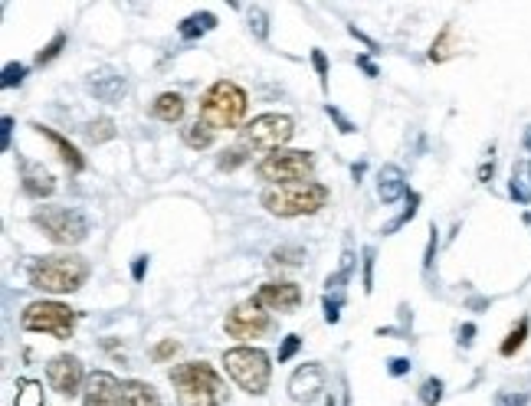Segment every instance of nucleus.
<instances>
[{
  "mask_svg": "<svg viewBox=\"0 0 531 406\" xmlns=\"http://www.w3.org/2000/svg\"><path fill=\"white\" fill-rule=\"evenodd\" d=\"M171 384L181 406H227V384L204 361L177 363L171 371Z\"/></svg>",
  "mask_w": 531,
  "mask_h": 406,
  "instance_id": "1",
  "label": "nucleus"
},
{
  "mask_svg": "<svg viewBox=\"0 0 531 406\" xmlns=\"http://www.w3.org/2000/svg\"><path fill=\"white\" fill-rule=\"evenodd\" d=\"M89 262L73 253H56V256L36 259L30 266V285L50 295H69L86 285Z\"/></svg>",
  "mask_w": 531,
  "mask_h": 406,
  "instance_id": "2",
  "label": "nucleus"
},
{
  "mask_svg": "<svg viewBox=\"0 0 531 406\" xmlns=\"http://www.w3.org/2000/svg\"><path fill=\"white\" fill-rule=\"evenodd\" d=\"M260 203L272 216H308L318 214L328 203V187L315 181L285 183V187H266Z\"/></svg>",
  "mask_w": 531,
  "mask_h": 406,
  "instance_id": "3",
  "label": "nucleus"
},
{
  "mask_svg": "<svg viewBox=\"0 0 531 406\" xmlns=\"http://www.w3.org/2000/svg\"><path fill=\"white\" fill-rule=\"evenodd\" d=\"M246 92L230 82V79H220L214 86L207 89L200 96V121H207L214 131L223 129H239V121L246 115Z\"/></svg>",
  "mask_w": 531,
  "mask_h": 406,
  "instance_id": "4",
  "label": "nucleus"
},
{
  "mask_svg": "<svg viewBox=\"0 0 531 406\" xmlns=\"http://www.w3.org/2000/svg\"><path fill=\"white\" fill-rule=\"evenodd\" d=\"M223 367H227L230 380H233L239 390H246V394L253 396L266 394L269 377H272V363L266 351H260V347H230V351L223 354Z\"/></svg>",
  "mask_w": 531,
  "mask_h": 406,
  "instance_id": "5",
  "label": "nucleus"
},
{
  "mask_svg": "<svg viewBox=\"0 0 531 406\" xmlns=\"http://www.w3.org/2000/svg\"><path fill=\"white\" fill-rule=\"evenodd\" d=\"M33 226L43 230V236L53 239L56 246H76L89 236L86 214H79L73 207H40L33 214Z\"/></svg>",
  "mask_w": 531,
  "mask_h": 406,
  "instance_id": "6",
  "label": "nucleus"
},
{
  "mask_svg": "<svg viewBox=\"0 0 531 406\" xmlns=\"http://www.w3.org/2000/svg\"><path fill=\"white\" fill-rule=\"evenodd\" d=\"M295 135V125L289 115H279V112H266V115H256L250 125L239 129V148L246 151H282V144Z\"/></svg>",
  "mask_w": 531,
  "mask_h": 406,
  "instance_id": "7",
  "label": "nucleus"
},
{
  "mask_svg": "<svg viewBox=\"0 0 531 406\" xmlns=\"http://www.w3.org/2000/svg\"><path fill=\"white\" fill-rule=\"evenodd\" d=\"M20 328L33 334H53L66 341L76 328V311L63 301H30L20 315Z\"/></svg>",
  "mask_w": 531,
  "mask_h": 406,
  "instance_id": "8",
  "label": "nucleus"
},
{
  "mask_svg": "<svg viewBox=\"0 0 531 406\" xmlns=\"http://www.w3.org/2000/svg\"><path fill=\"white\" fill-rule=\"evenodd\" d=\"M260 177L272 181V187H285V183H302L305 177H312L315 158L312 151H276L260 160Z\"/></svg>",
  "mask_w": 531,
  "mask_h": 406,
  "instance_id": "9",
  "label": "nucleus"
},
{
  "mask_svg": "<svg viewBox=\"0 0 531 406\" xmlns=\"http://www.w3.org/2000/svg\"><path fill=\"white\" fill-rule=\"evenodd\" d=\"M272 328L269 311H262V305L256 299L239 301L237 308L230 311L227 321H223V332L230 338H239V341H250V338H262V334Z\"/></svg>",
  "mask_w": 531,
  "mask_h": 406,
  "instance_id": "10",
  "label": "nucleus"
},
{
  "mask_svg": "<svg viewBox=\"0 0 531 406\" xmlns=\"http://www.w3.org/2000/svg\"><path fill=\"white\" fill-rule=\"evenodd\" d=\"M46 380L59 396H76L82 386V363L73 354H59L46 363Z\"/></svg>",
  "mask_w": 531,
  "mask_h": 406,
  "instance_id": "11",
  "label": "nucleus"
},
{
  "mask_svg": "<svg viewBox=\"0 0 531 406\" xmlns=\"http://www.w3.org/2000/svg\"><path fill=\"white\" fill-rule=\"evenodd\" d=\"M325 390V367L322 363H302L293 377H289V396L295 403H315Z\"/></svg>",
  "mask_w": 531,
  "mask_h": 406,
  "instance_id": "12",
  "label": "nucleus"
},
{
  "mask_svg": "<svg viewBox=\"0 0 531 406\" xmlns=\"http://www.w3.org/2000/svg\"><path fill=\"white\" fill-rule=\"evenodd\" d=\"M253 299L260 301L262 308L279 311V315H293L302 305V292H299L295 282H266V285H260V292Z\"/></svg>",
  "mask_w": 531,
  "mask_h": 406,
  "instance_id": "13",
  "label": "nucleus"
},
{
  "mask_svg": "<svg viewBox=\"0 0 531 406\" xmlns=\"http://www.w3.org/2000/svg\"><path fill=\"white\" fill-rule=\"evenodd\" d=\"M119 400H121V384L115 374H109V371H96V374L86 377V396H82V406H119Z\"/></svg>",
  "mask_w": 531,
  "mask_h": 406,
  "instance_id": "14",
  "label": "nucleus"
},
{
  "mask_svg": "<svg viewBox=\"0 0 531 406\" xmlns=\"http://www.w3.org/2000/svg\"><path fill=\"white\" fill-rule=\"evenodd\" d=\"M86 89L98 98V102L115 105V102L125 96V89H129V86H125V75H119L115 69H109V66H102V69H96V73L89 75Z\"/></svg>",
  "mask_w": 531,
  "mask_h": 406,
  "instance_id": "15",
  "label": "nucleus"
},
{
  "mask_svg": "<svg viewBox=\"0 0 531 406\" xmlns=\"http://www.w3.org/2000/svg\"><path fill=\"white\" fill-rule=\"evenodd\" d=\"M20 181H23V193L33 197V200L53 197V191H56L53 174L46 171L43 164H33V160H20Z\"/></svg>",
  "mask_w": 531,
  "mask_h": 406,
  "instance_id": "16",
  "label": "nucleus"
},
{
  "mask_svg": "<svg viewBox=\"0 0 531 406\" xmlns=\"http://www.w3.org/2000/svg\"><path fill=\"white\" fill-rule=\"evenodd\" d=\"M378 197L384 203H397L407 197V174L397 164H384L378 171Z\"/></svg>",
  "mask_w": 531,
  "mask_h": 406,
  "instance_id": "17",
  "label": "nucleus"
},
{
  "mask_svg": "<svg viewBox=\"0 0 531 406\" xmlns=\"http://www.w3.org/2000/svg\"><path fill=\"white\" fill-rule=\"evenodd\" d=\"M33 131H36V135H43V138L50 141L56 151H59V158H63V164L69 168V171H73V174L86 171V158H82V154H79V148H73V144H69L63 135H56V131L46 129V125H33Z\"/></svg>",
  "mask_w": 531,
  "mask_h": 406,
  "instance_id": "18",
  "label": "nucleus"
},
{
  "mask_svg": "<svg viewBox=\"0 0 531 406\" xmlns=\"http://www.w3.org/2000/svg\"><path fill=\"white\" fill-rule=\"evenodd\" d=\"M119 406H161L158 394L152 384H141V380H125L121 384V400Z\"/></svg>",
  "mask_w": 531,
  "mask_h": 406,
  "instance_id": "19",
  "label": "nucleus"
},
{
  "mask_svg": "<svg viewBox=\"0 0 531 406\" xmlns=\"http://www.w3.org/2000/svg\"><path fill=\"white\" fill-rule=\"evenodd\" d=\"M214 27H217V17H214V13H191L187 20H181L177 33H181L184 43H194V40H200L204 33L214 30Z\"/></svg>",
  "mask_w": 531,
  "mask_h": 406,
  "instance_id": "20",
  "label": "nucleus"
},
{
  "mask_svg": "<svg viewBox=\"0 0 531 406\" xmlns=\"http://www.w3.org/2000/svg\"><path fill=\"white\" fill-rule=\"evenodd\" d=\"M509 193L515 203H531V160H519L511 168Z\"/></svg>",
  "mask_w": 531,
  "mask_h": 406,
  "instance_id": "21",
  "label": "nucleus"
},
{
  "mask_svg": "<svg viewBox=\"0 0 531 406\" xmlns=\"http://www.w3.org/2000/svg\"><path fill=\"white\" fill-rule=\"evenodd\" d=\"M184 108H187V102L177 96V92H161V96L154 98V118H161V121H168V125L181 121V118H184Z\"/></svg>",
  "mask_w": 531,
  "mask_h": 406,
  "instance_id": "22",
  "label": "nucleus"
},
{
  "mask_svg": "<svg viewBox=\"0 0 531 406\" xmlns=\"http://www.w3.org/2000/svg\"><path fill=\"white\" fill-rule=\"evenodd\" d=\"M214 138H217V131L210 129L207 121H200V118H197L194 125H187V129H184V144H187V148H194V151L210 148V144H214Z\"/></svg>",
  "mask_w": 531,
  "mask_h": 406,
  "instance_id": "23",
  "label": "nucleus"
},
{
  "mask_svg": "<svg viewBox=\"0 0 531 406\" xmlns=\"http://www.w3.org/2000/svg\"><path fill=\"white\" fill-rule=\"evenodd\" d=\"M453 36H456V27H453V23H446L443 33H440V36L433 40V46H430V59H433V63H446V59L456 53Z\"/></svg>",
  "mask_w": 531,
  "mask_h": 406,
  "instance_id": "24",
  "label": "nucleus"
},
{
  "mask_svg": "<svg viewBox=\"0 0 531 406\" xmlns=\"http://www.w3.org/2000/svg\"><path fill=\"white\" fill-rule=\"evenodd\" d=\"M13 406H43V384L20 380V384H17V400H13Z\"/></svg>",
  "mask_w": 531,
  "mask_h": 406,
  "instance_id": "25",
  "label": "nucleus"
},
{
  "mask_svg": "<svg viewBox=\"0 0 531 406\" xmlns=\"http://www.w3.org/2000/svg\"><path fill=\"white\" fill-rule=\"evenodd\" d=\"M525 338H528V318H521L515 328L509 332V338L502 341V357H511V354H519L521 351V344H525Z\"/></svg>",
  "mask_w": 531,
  "mask_h": 406,
  "instance_id": "26",
  "label": "nucleus"
},
{
  "mask_svg": "<svg viewBox=\"0 0 531 406\" xmlns=\"http://www.w3.org/2000/svg\"><path fill=\"white\" fill-rule=\"evenodd\" d=\"M86 138L92 141V144L112 141V138H115V121H112V118H96V121H89V125H86Z\"/></svg>",
  "mask_w": 531,
  "mask_h": 406,
  "instance_id": "27",
  "label": "nucleus"
},
{
  "mask_svg": "<svg viewBox=\"0 0 531 406\" xmlns=\"http://www.w3.org/2000/svg\"><path fill=\"white\" fill-rule=\"evenodd\" d=\"M250 30L260 43L269 40V13H266V7H260V4H253L250 7Z\"/></svg>",
  "mask_w": 531,
  "mask_h": 406,
  "instance_id": "28",
  "label": "nucleus"
},
{
  "mask_svg": "<svg viewBox=\"0 0 531 406\" xmlns=\"http://www.w3.org/2000/svg\"><path fill=\"white\" fill-rule=\"evenodd\" d=\"M440 400H443V380H440V377H426L420 386V403L436 406Z\"/></svg>",
  "mask_w": 531,
  "mask_h": 406,
  "instance_id": "29",
  "label": "nucleus"
},
{
  "mask_svg": "<svg viewBox=\"0 0 531 406\" xmlns=\"http://www.w3.org/2000/svg\"><path fill=\"white\" fill-rule=\"evenodd\" d=\"M243 160H246V148H239V144H237V148H227L223 154H220L217 168H220V171H237Z\"/></svg>",
  "mask_w": 531,
  "mask_h": 406,
  "instance_id": "30",
  "label": "nucleus"
},
{
  "mask_svg": "<svg viewBox=\"0 0 531 406\" xmlns=\"http://www.w3.org/2000/svg\"><path fill=\"white\" fill-rule=\"evenodd\" d=\"M417 207H420V193H410V203H407V210H403V214L397 216L394 223L384 226V233H397V230H401L403 223H410L413 216H417Z\"/></svg>",
  "mask_w": 531,
  "mask_h": 406,
  "instance_id": "31",
  "label": "nucleus"
},
{
  "mask_svg": "<svg viewBox=\"0 0 531 406\" xmlns=\"http://www.w3.org/2000/svg\"><path fill=\"white\" fill-rule=\"evenodd\" d=\"M23 79H27V66H23V63H7V66H4V79H0V86L13 89V86H20Z\"/></svg>",
  "mask_w": 531,
  "mask_h": 406,
  "instance_id": "32",
  "label": "nucleus"
},
{
  "mask_svg": "<svg viewBox=\"0 0 531 406\" xmlns=\"http://www.w3.org/2000/svg\"><path fill=\"white\" fill-rule=\"evenodd\" d=\"M63 46H66V33H56L53 40H50V46H46V50H40V56H36V66L53 63L56 56L63 53Z\"/></svg>",
  "mask_w": 531,
  "mask_h": 406,
  "instance_id": "33",
  "label": "nucleus"
},
{
  "mask_svg": "<svg viewBox=\"0 0 531 406\" xmlns=\"http://www.w3.org/2000/svg\"><path fill=\"white\" fill-rule=\"evenodd\" d=\"M341 305H345V295L338 292V295H325V321L328 324H335L341 318Z\"/></svg>",
  "mask_w": 531,
  "mask_h": 406,
  "instance_id": "34",
  "label": "nucleus"
},
{
  "mask_svg": "<svg viewBox=\"0 0 531 406\" xmlns=\"http://www.w3.org/2000/svg\"><path fill=\"white\" fill-rule=\"evenodd\" d=\"M364 292H374V246H364Z\"/></svg>",
  "mask_w": 531,
  "mask_h": 406,
  "instance_id": "35",
  "label": "nucleus"
},
{
  "mask_svg": "<svg viewBox=\"0 0 531 406\" xmlns=\"http://www.w3.org/2000/svg\"><path fill=\"white\" fill-rule=\"evenodd\" d=\"M312 66L315 73H318V82H322V89H328V59L322 50H312Z\"/></svg>",
  "mask_w": 531,
  "mask_h": 406,
  "instance_id": "36",
  "label": "nucleus"
},
{
  "mask_svg": "<svg viewBox=\"0 0 531 406\" xmlns=\"http://www.w3.org/2000/svg\"><path fill=\"white\" fill-rule=\"evenodd\" d=\"M302 259V249H276L272 253V262H282V266H299Z\"/></svg>",
  "mask_w": 531,
  "mask_h": 406,
  "instance_id": "37",
  "label": "nucleus"
},
{
  "mask_svg": "<svg viewBox=\"0 0 531 406\" xmlns=\"http://www.w3.org/2000/svg\"><path fill=\"white\" fill-rule=\"evenodd\" d=\"M299 334H289L285 341H282V347H279V363H285V361H293L295 357V351H299Z\"/></svg>",
  "mask_w": 531,
  "mask_h": 406,
  "instance_id": "38",
  "label": "nucleus"
},
{
  "mask_svg": "<svg viewBox=\"0 0 531 406\" xmlns=\"http://www.w3.org/2000/svg\"><path fill=\"white\" fill-rule=\"evenodd\" d=\"M496 406H528V394H499Z\"/></svg>",
  "mask_w": 531,
  "mask_h": 406,
  "instance_id": "39",
  "label": "nucleus"
},
{
  "mask_svg": "<svg viewBox=\"0 0 531 406\" xmlns=\"http://www.w3.org/2000/svg\"><path fill=\"white\" fill-rule=\"evenodd\" d=\"M171 354H177V341H174V338H168V341H161L158 347H154V361H168Z\"/></svg>",
  "mask_w": 531,
  "mask_h": 406,
  "instance_id": "40",
  "label": "nucleus"
},
{
  "mask_svg": "<svg viewBox=\"0 0 531 406\" xmlns=\"http://www.w3.org/2000/svg\"><path fill=\"white\" fill-rule=\"evenodd\" d=\"M325 112L338 121V129H341V135H351V131H355V125H351V121H347V118L341 115V112H338L335 105H325Z\"/></svg>",
  "mask_w": 531,
  "mask_h": 406,
  "instance_id": "41",
  "label": "nucleus"
},
{
  "mask_svg": "<svg viewBox=\"0 0 531 406\" xmlns=\"http://www.w3.org/2000/svg\"><path fill=\"white\" fill-rule=\"evenodd\" d=\"M11 131H13V118H4L0 121V151H11Z\"/></svg>",
  "mask_w": 531,
  "mask_h": 406,
  "instance_id": "42",
  "label": "nucleus"
},
{
  "mask_svg": "<svg viewBox=\"0 0 531 406\" xmlns=\"http://www.w3.org/2000/svg\"><path fill=\"white\" fill-rule=\"evenodd\" d=\"M433 256H436V226L430 230V243H426V256H423V269H433Z\"/></svg>",
  "mask_w": 531,
  "mask_h": 406,
  "instance_id": "43",
  "label": "nucleus"
},
{
  "mask_svg": "<svg viewBox=\"0 0 531 406\" xmlns=\"http://www.w3.org/2000/svg\"><path fill=\"white\" fill-rule=\"evenodd\" d=\"M387 371H391V377H403L410 371V361H407V357H394V361L387 363Z\"/></svg>",
  "mask_w": 531,
  "mask_h": 406,
  "instance_id": "44",
  "label": "nucleus"
},
{
  "mask_svg": "<svg viewBox=\"0 0 531 406\" xmlns=\"http://www.w3.org/2000/svg\"><path fill=\"white\" fill-rule=\"evenodd\" d=\"M144 269H148V256H138L135 262H131V278L141 282V278H144Z\"/></svg>",
  "mask_w": 531,
  "mask_h": 406,
  "instance_id": "45",
  "label": "nucleus"
},
{
  "mask_svg": "<svg viewBox=\"0 0 531 406\" xmlns=\"http://www.w3.org/2000/svg\"><path fill=\"white\" fill-rule=\"evenodd\" d=\"M472 334H476V324H463V332H459V344L469 347V344H472Z\"/></svg>",
  "mask_w": 531,
  "mask_h": 406,
  "instance_id": "46",
  "label": "nucleus"
},
{
  "mask_svg": "<svg viewBox=\"0 0 531 406\" xmlns=\"http://www.w3.org/2000/svg\"><path fill=\"white\" fill-rule=\"evenodd\" d=\"M358 66H361V69H364V73H368V75H371V79H374V75H378V66L371 63L368 56H358Z\"/></svg>",
  "mask_w": 531,
  "mask_h": 406,
  "instance_id": "47",
  "label": "nucleus"
},
{
  "mask_svg": "<svg viewBox=\"0 0 531 406\" xmlns=\"http://www.w3.org/2000/svg\"><path fill=\"white\" fill-rule=\"evenodd\" d=\"M488 177H492V160H488V164H482V168H479V181H488Z\"/></svg>",
  "mask_w": 531,
  "mask_h": 406,
  "instance_id": "48",
  "label": "nucleus"
},
{
  "mask_svg": "<svg viewBox=\"0 0 531 406\" xmlns=\"http://www.w3.org/2000/svg\"><path fill=\"white\" fill-rule=\"evenodd\" d=\"M521 144H525V151H528V154H531V125H528V129H525V138H521Z\"/></svg>",
  "mask_w": 531,
  "mask_h": 406,
  "instance_id": "49",
  "label": "nucleus"
},
{
  "mask_svg": "<svg viewBox=\"0 0 531 406\" xmlns=\"http://www.w3.org/2000/svg\"><path fill=\"white\" fill-rule=\"evenodd\" d=\"M325 406H335V400H332V396H328V400H325Z\"/></svg>",
  "mask_w": 531,
  "mask_h": 406,
  "instance_id": "50",
  "label": "nucleus"
}]
</instances>
